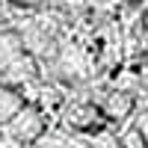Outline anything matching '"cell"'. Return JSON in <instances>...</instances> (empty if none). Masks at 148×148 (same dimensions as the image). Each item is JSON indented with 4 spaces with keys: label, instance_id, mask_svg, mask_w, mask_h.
<instances>
[{
    "label": "cell",
    "instance_id": "cell-6",
    "mask_svg": "<svg viewBox=\"0 0 148 148\" xmlns=\"http://www.w3.org/2000/svg\"><path fill=\"white\" fill-rule=\"evenodd\" d=\"M53 145L56 148H92L89 139H80V136H56Z\"/></svg>",
    "mask_w": 148,
    "mask_h": 148
},
{
    "label": "cell",
    "instance_id": "cell-4",
    "mask_svg": "<svg viewBox=\"0 0 148 148\" xmlns=\"http://www.w3.org/2000/svg\"><path fill=\"white\" fill-rule=\"evenodd\" d=\"M130 107H133V98L127 92L110 95V101H107V119H125L130 113Z\"/></svg>",
    "mask_w": 148,
    "mask_h": 148
},
{
    "label": "cell",
    "instance_id": "cell-3",
    "mask_svg": "<svg viewBox=\"0 0 148 148\" xmlns=\"http://www.w3.org/2000/svg\"><path fill=\"white\" fill-rule=\"evenodd\" d=\"M24 107V98L15 92V89H6V86H0V125H6V121L18 113Z\"/></svg>",
    "mask_w": 148,
    "mask_h": 148
},
{
    "label": "cell",
    "instance_id": "cell-9",
    "mask_svg": "<svg viewBox=\"0 0 148 148\" xmlns=\"http://www.w3.org/2000/svg\"><path fill=\"white\" fill-rule=\"evenodd\" d=\"M145 12H148V0H145Z\"/></svg>",
    "mask_w": 148,
    "mask_h": 148
},
{
    "label": "cell",
    "instance_id": "cell-5",
    "mask_svg": "<svg viewBox=\"0 0 148 148\" xmlns=\"http://www.w3.org/2000/svg\"><path fill=\"white\" fill-rule=\"evenodd\" d=\"M89 145L92 148H125L119 142V136H113L110 130H95L92 136H89Z\"/></svg>",
    "mask_w": 148,
    "mask_h": 148
},
{
    "label": "cell",
    "instance_id": "cell-2",
    "mask_svg": "<svg viewBox=\"0 0 148 148\" xmlns=\"http://www.w3.org/2000/svg\"><path fill=\"white\" fill-rule=\"evenodd\" d=\"M101 113H98L95 107H86V104H80V107H71L68 110V125L74 127V130H98L101 127Z\"/></svg>",
    "mask_w": 148,
    "mask_h": 148
},
{
    "label": "cell",
    "instance_id": "cell-8",
    "mask_svg": "<svg viewBox=\"0 0 148 148\" xmlns=\"http://www.w3.org/2000/svg\"><path fill=\"white\" fill-rule=\"evenodd\" d=\"M18 6H27V9H33V6H42V3H47V0H15Z\"/></svg>",
    "mask_w": 148,
    "mask_h": 148
},
{
    "label": "cell",
    "instance_id": "cell-1",
    "mask_svg": "<svg viewBox=\"0 0 148 148\" xmlns=\"http://www.w3.org/2000/svg\"><path fill=\"white\" fill-rule=\"evenodd\" d=\"M0 133H6V136L18 139V142H24V145L36 142V139L45 133V116H42V110L33 107V104H24L18 113L6 121V125H0Z\"/></svg>",
    "mask_w": 148,
    "mask_h": 148
},
{
    "label": "cell",
    "instance_id": "cell-7",
    "mask_svg": "<svg viewBox=\"0 0 148 148\" xmlns=\"http://www.w3.org/2000/svg\"><path fill=\"white\" fill-rule=\"evenodd\" d=\"M0 148H27V145L18 142V139H12V136H6V133H0Z\"/></svg>",
    "mask_w": 148,
    "mask_h": 148
}]
</instances>
